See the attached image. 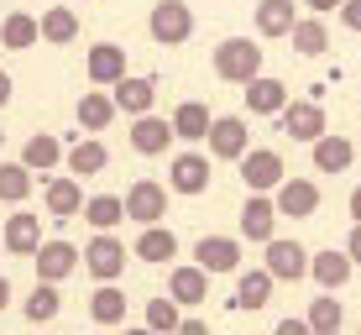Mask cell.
I'll return each mask as SVG.
<instances>
[{"mask_svg": "<svg viewBox=\"0 0 361 335\" xmlns=\"http://www.w3.org/2000/svg\"><path fill=\"white\" fill-rule=\"evenodd\" d=\"M21 163H27L32 173H53L58 163H63V142H58L53 131H37L27 147H21Z\"/></svg>", "mask_w": 361, "mask_h": 335, "instance_id": "83f0119b", "label": "cell"}, {"mask_svg": "<svg viewBox=\"0 0 361 335\" xmlns=\"http://www.w3.org/2000/svg\"><path fill=\"white\" fill-rule=\"evenodd\" d=\"M293 0H257V32L262 37H288L293 32Z\"/></svg>", "mask_w": 361, "mask_h": 335, "instance_id": "4dcf8cb0", "label": "cell"}, {"mask_svg": "<svg viewBox=\"0 0 361 335\" xmlns=\"http://www.w3.org/2000/svg\"><path fill=\"white\" fill-rule=\"evenodd\" d=\"M272 272L267 267H257V272H241V278H235V309H267V299H272Z\"/></svg>", "mask_w": 361, "mask_h": 335, "instance_id": "d4e9b609", "label": "cell"}, {"mask_svg": "<svg viewBox=\"0 0 361 335\" xmlns=\"http://www.w3.org/2000/svg\"><path fill=\"white\" fill-rule=\"evenodd\" d=\"M84 73H90V84H116L121 73H126V47H116V42H94L90 53H84Z\"/></svg>", "mask_w": 361, "mask_h": 335, "instance_id": "2e32d148", "label": "cell"}, {"mask_svg": "<svg viewBox=\"0 0 361 335\" xmlns=\"http://www.w3.org/2000/svg\"><path fill=\"white\" fill-rule=\"evenodd\" d=\"M168 189L173 194H204L209 189V157H199V152H178L173 157V168H168Z\"/></svg>", "mask_w": 361, "mask_h": 335, "instance_id": "7c38bea8", "label": "cell"}, {"mask_svg": "<svg viewBox=\"0 0 361 335\" xmlns=\"http://www.w3.org/2000/svg\"><path fill=\"white\" fill-rule=\"evenodd\" d=\"M267 272L278 283H298V278H309V252L298 241H278V236H272L267 241Z\"/></svg>", "mask_w": 361, "mask_h": 335, "instance_id": "4fadbf2b", "label": "cell"}, {"mask_svg": "<svg viewBox=\"0 0 361 335\" xmlns=\"http://www.w3.org/2000/svg\"><path fill=\"white\" fill-rule=\"evenodd\" d=\"M0 241H6L11 257H32L37 246H42V220L37 215H11L6 231H0Z\"/></svg>", "mask_w": 361, "mask_h": 335, "instance_id": "7402d4cb", "label": "cell"}, {"mask_svg": "<svg viewBox=\"0 0 361 335\" xmlns=\"http://www.w3.org/2000/svg\"><path fill=\"white\" fill-rule=\"evenodd\" d=\"M73 116H79L84 131H105L110 121H116V95H105V84H99V90H84V100H79Z\"/></svg>", "mask_w": 361, "mask_h": 335, "instance_id": "cb8c5ba5", "label": "cell"}, {"mask_svg": "<svg viewBox=\"0 0 361 335\" xmlns=\"http://www.w3.org/2000/svg\"><path fill=\"white\" fill-rule=\"evenodd\" d=\"M345 252H351V262L361 267V220H356V231H351V241H345Z\"/></svg>", "mask_w": 361, "mask_h": 335, "instance_id": "60d3db41", "label": "cell"}, {"mask_svg": "<svg viewBox=\"0 0 361 335\" xmlns=\"http://www.w3.org/2000/svg\"><path fill=\"white\" fill-rule=\"evenodd\" d=\"M110 90H116V110H126L131 121L147 116V110L157 105V84H152V79H131V73H121Z\"/></svg>", "mask_w": 361, "mask_h": 335, "instance_id": "e0dca14e", "label": "cell"}, {"mask_svg": "<svg viewBox=\"0 0 361 335\" xmlns=\"http://www.w3.org/2000/svg\"><path fill=\"white\" fill-rule=\"evenodd\" d=\"M0 252H6V241H0Z\"/></svg>", "mask_w": 361, "mask_h": 335, "instance_id": "c3c4849f", "label": "cell"}, {"mask_svg": "<svg viewBox=\"0 0 361 335\" xmlns=\"http://www.w3.org/2000/svg\"><path fill=\"white\" fill-rule=\"evenodd\" d=\"M32 262H37V278H47V283H63L73 267H79V246L73 241H42L32 252Z\"/></svg>", "mask_w": 361, "mask_h": 335, "instance_id": "5bb4252c", "label": "cell"}, {"mask_svg": "<svg viewBox=\"0 0 361 335\" xmlns=\"http://www.w3.org/2000/svg\"><path fill=\"white\" fill-rule=\"evenodd\" d=\"M341 27L361 37V0H341Z\"/></svg>", "mask_w": 361, "mask_h": 335, "instance_id": "f35d334b", "label": "cell"}, {"mask_svg": "<svg viewBox=\"0 0 361 335\" xmlns=\"http://www.w3.org/2000/svg\"><path fill=\"white\" fill-rule=\"evenodd\" d=\"M32 183H37V173L27 163H0V200L6 205H21L32 194Z\"/></svg>", "mask_w": 361, "mask_h": 335, "instance_id": "8d00e7d4", "label": "cell"}, {"mask_svg": "<svg viewBox=\"0 0 361 335\" xmlns=\"http://www.w3.org/2000/svg\"><path fill=\"white\" fill-rule=\"evenodd\" d=\"M147 32H152L157 47H178V42L194 37V11L183 0H157L152 16H147Z\"/></svg>", "mask_w": 361, "mask_h": 335, "instance_id": "7a4b0ae2", "label": "cell"}, {"mask_svg": "<svg viewBox=\"0 0 361 335\" xmlns=\"http://www.w3.org/2000/svg\"><path fill=\"white\" fill-rule=\"evenodd\" d=\"M341 325H345V309H341V299H335V288H325V299L309 304V330L314 335H335Z\"/></svg>", "mask_w": 361, "mask_h": 335, "instance_id": "d590c367", "label": "cell"}, {"mask_svg": "<svg viewBox=\"0 0 361 335\" xmlns=\"http://www.w3.org/2000/svg\"><path fill=\"white\" fill-rule=\"evenodd\" d=\"M178 330H183V335H204V319L189 315V319H178Z\"/></svg>", "mask_w": 361, "mask_h": 335, "instance_id": "b9f144b4", "label": "cell"}, {"mask_svg": "<svg viewBox=\"0 0 361 335\" xmlns=\"http://www.w3.org/2000/svg\"><path fill=\"white\" fill-rule=\"evenodd\" d=\"M204 142H209V157H220V163H241V152L252 147V131H246L241 116H215Z\"/></svg>", "mask_w": 361, "mask_h": 335, "instance_id": "8992f818", "label": "cell"}, {"mask_svg": "<svg viewBox=\"0 0 361 335\" xmlns=\"http://www.w3.org/2000/svg\"><path fill=\"white\" fill-rule=\"evenodd\" d=\"M194 262L204 267L209 278L235 272V267H241V241H235V236H199V241H194Z\"/></svg>", "mask_w": 361, "mask_h": 335, "instance_id": "9c48e42d", "label": "cell"}, {"mask_svg": "<svg viewBox=\"0 0 361 335\" xmlns=\"http://www.w3.org/2000/svg\"><path fill=\"white\" fill-rule=\"evenodd\" d=\"M293 53H304V58H319L330 47V32H325V21H319V11L314 16H304V21H293Z\"/></svg>", "mask_w": 361, "mask_h": 335, "instance_id": "d6a6232c", "label": "cell"}, {"mask_svg": "<svg viewBox=\"0 0 361 335\" xmlns=\"http://www.w3.org/2000/svg\"><path fill=\"white\" fill-rule=\"evenodd\" d=\"M63 163H68V173L73 178H94V173H105V163H110V152H105V142H73L68 152H63Z\"/></svg>", "mask_w": 361, "mask_h": 335, "instance_id": "484cf974", "label": "cell"}, {"mask_svg": "<svg viewBox=\"0 0 361 335\" xmlns=\"http://www.w3.org/2000/svg\"><path fill=\"white\" fill-rule=\"evenodd\" d=\"M42 209H47L53 220L84 215V183L73 178V173H63V178H47V183H42Z\"/></svg>", "mask_w": 361, "mask_h": 335, "instance_id": "8fae6325", "label": "cell"}, {"mask_svg": "<svg viewBox=\"0 0 361 335\" xmlns=\"http://www.w3.org/2000/svg\"><path fill=\"white\" fill-rule=\"evenodd\" d=\"M168 293H173L178 304H204V299H209V272L199 267V262L173 267V272H168Z\"/></svg>", "mask_w": 361, "mask_h": 335, "instance_id": "603a6c76", "label": "cell"}, {"mask_svg": "<svg viewBox=\"0 0 361 335\" xmlns=\"http://www.w3.org/2000/svg\"><path fill=\"white\" fill-rule=\"evenodd\" d=\"M351 163H356V147L345 142V136L325 131V136L314 142V168H319V173H345Z\"/></svg>", "mask_w": 361, "mask_h": 335, "instance_id": "4316f807", "label": "cell"}, {"mask_svg": "<svg viewBox=\"0 0 361 335\" xmlns=\"http://www.w3.org/2000/svg\"><path fill=\"white\" fill-rule=\"evenodd\" d=\"M209 63H215V73L226 84H252L257 73H262V47H257L252 37H226Z\"/></svg>", "mask_w": 361, "mask_h": 335, "instance_id": "6da1fadb", "label": "cell"}, {"mask_svg": "<svg viewBox=\"0 0 361 335\" xmlns=\"http://www.w3.org/2000/svg\"><path fill=\"white\" fill-rule=\"evenodd\" d=\"M84 220H90L94 231H116L121 220H126V200H121V194H94V200H84Z\"/></svg>", "mask_w": 361, "mask_h": 335, "instance_id": "1f68e13d", "label": "cell"}, {"mask_svg": "<svg viewBox=\"0 0 361 335\" xmlns=\"http://www.w3.org/2000/svg\"><path fill=\"white\" fill-rule=\"evenodd\" d=\"M11 304V283H6V272H0V309Z\"/></svg>", "mask_w": 361, "mask_h": 335, "instance_id": "bcb514c9", "label": "cell"}, {"mask_svg": "<svg viewBox=\"0 0 361 335\" xmlns=\"http://www.w3.org/2000/svg\"><path fill=\"white\" fill-rule=\"evenodd\" d=\"M42 42V16H27V11H11L0 21V47L6 53H27V47Z\"/></svg>", "mask_w": 361, "mask_h": 335, "instance_id": "ac0fdd59", "label": "cell"}, {"mask_svg": "<svg viewBox=\"0 0 361 335\" xmlns=\"http://www.w3.org/2000/svg\"><path fill=\"white\" fill-rule=\"evenodd\" d=\"M278 335H314L309 319H278Z\"/></svg>", "mask_w": 361, "mask_h": 335, "instance_id": "ab89813d", "label": "cell"}, {"mask_svg": "<svg viewBox=\"0 0 361 335\" xmlns=\"http://www.w3.org/2000/svg\"><path fill=\"white\" fill-rule=\"evenodd\" d=\"M0 142H6V131H0Z\"/></svg>", "mask_w": 361, "mask_h": 335, "instance_id": "7dc6e473", "label": "cell"}, {"mask_svg": "<svg viewBox=\"0 0 361 335\" xmlns=\"http://www.w3.org/2000/svg\"><path fill=\"white\" fill-rule=\"evenodd\" d=\"M272 200H278V215L309 220V215L319 209V183H314V178H283L278 189H272Z\"/></svg>", "mask_w": 361, "mask_h": 335, "instance_id": "30bf717a", "label": "cell"}, {"mask_svg": "<svg viewBox=\"0 0 361 335\" xmlns=\"http://www.w3.org/2000/svg\"><path fill=\"white\" fill-rule=\"evenodd\" d=\"M168 142H173V121H163V116H136V126H131V147L142 157H157V152H168Z\"/></svg>", "mask_w": 361, "mask_h": 335, "instance_id": "d6986e66", "label": "cell"}, {"mask_svg": "<svg viewBox=\"0 0 361 335\" xmlns=\"http://www.w3.org/2000/svg\"><path fill=\"white\" fill-rule=\"evenodd\" d=\"M131 257H142V262H168V257H178V236H173L163 220H152V226H142Z\"/></svg>", "mask_w": 361, "mask_h": 335, "instance_id": "44dd1931", "label": "cell"}, {"mask_svg": "<svg viewBox=\"0 0 361 335\" xmlns=\"http://www.w3.org/2000/svg\"><path fill=\"white\" fill-rule=\"evenodd\" d=\"M11 105V73H0V110Z\"/></svg>", "mask_w": 361, "mask_h": 335, "instance_id": "ee69618b", "label": "cell"}, {"mask_svg": "<svg viewBox=\"0 0 361 335\" xmlns=\"http://www.w3.org/2000/svg\"><path fill=\"white\" fill-rule=\"evenodd\" d=\"M73 37H79V16H73L68 6H53V11H42V42H53V47H68Z\"/></svg>", "mask_w": 361, "mask_h": 335, "instance_id": "836d02e7", "label": "cell"}, {"mask_svg": "<svg viewBox=\"0 0 361 335\" xmlns=\"http://www.w3.org/2000/svg\"><path fill=\"white\" fill-rule=\"evenodd\" d=\"M309 11H319V16H325V11H341V0H304Z\"/></svg>", "mask_w": 361, "mask_h": 335, "instance_id": "7bdbcfd3", "label": "cell"}, {"mask_svg": "<svg viewBox=\"0 0 361 335\" xmlns=\"http://www.w3.org/2000/svg\"><path fill=\"white\" fill-rule=\"evenodd\" d=\"M90 319L94 325H121V319H126V293L116 288V283H99V288L90 293Z\"/></svg>", "mask_w": 361, "mask_h": 335, "instance_id": "f1b7e54d", "label": "cell"}, {"mask_svg": "<svg viewBox=\"0 0 361 335\" xmlns=\"http://www.w3.org/2000/svg\"><path fill=\"white\" fill-rule=\"evenodd\" d=\"M209 105H199V100H183L178 110H173V136H183V142H204L209 136Z\"/></svg>", "mask_w": 361, "mask_h": 335, "instance_id": "f546056e", "label": "cell"}, {"mask_svg": "<svg viewBox=\"0 0 361 335\" xmlns=\"http://www.w3.org/2000/svg\"><path fill=\"white\" fill-rule=\"evenodd\" d=\"M58 309H63V299H58V283L37 278V288L27 293V319H32V325H47V319H58Z\"/></svg>", "mask_w": 361, "mask_h": 335, "instance_id": "e575fe53", "label": "cell"}, {"mask_svg": "<svg viewBox=\"0 0 361 335\" xmlns=\"http://www.w3.org/2000/svg\"><path fill=\"white\" fill-rule=\"evenodd\" d=\"M283 178H288V168H283V157L272 152V147H246V152H241V183H246V189L272 194Z\"/></svg>", "mask_w": 361, "mask_h": 335, "instance_id": "3957f363", "label": "cell"}, {"mask_svg": "<svg viewBox=\"0 0 361 335\" xmlns=\"http://www.w3.org/2000/svg\"><path fill=\"white\" fill-rule=\"evenodd\" d=\"M278 131L293 136V142L314 147L319 136H325V110H319V100H288V105L278 110Z\"/></svg>", "mask_w": 361, "mask_h": 335, "instance_id": "277c9868", "label": "cell"}, {"mask_svg": "<svg viewBox=\"0 0 361 335\" xmlns=\"http://www.w3.org/2000/svg\"><path fill=\"white\" fill-rule=\"evenodd\" d=\"M84 272L99 283H116L121 272H126V241H116L110 231H99L90 246H84Z\"/></svg>", "mask_w": 361, "mask_h": 335, "instance_id": "5b68a950", "label": "cell"}, {"mask_svg": "<svg viewBox=\"0 0 361 335\" xmlns=\"http://www.w3.org/2000/svg\"><path fill=\"white\" fill-rule=\"evenodd\" d=\"M246 105H252V116H278V110L288 105V84L272 79V73H257V79L246 84Z\"/></svg>", "mask_w": 361, "mask_h": 335, "instance_id": "ffe728a7", "label": "cell"}, {"mask_svg": "<svg viewBox=\"0 0 361 335\" xmlns=\"http://www.w3.org/2000/svg\"><path fill=\"white\" fill-rule=\"evenodd\" d=\"M351 252H335V246H325V252H309V278L319 283V288H345L351 283Z\"/></svg>", "mask_w": 361, "mask_h": 335, "instance_id": "9a60e30c", "label": "cell"}, {"mask_svg": "<svg viewBox=\"0 0 361 335\" xmlns=\"http://www.w3.org/2000/svg\"><path fill=\"white\" fill-rule=\"evenodd\" d=\"M168 215V189L157 178H136L126 189V220H136V226H152V220Z\"/></svg>", "mask_w": 361, "mask_h": 335, "instance_id": "ba28073f", "label": "cell"}, {"mask_svg": "<svg viewBox=\"0 0 361 335\" xmlns=\"http://www.w3.org/2000/svg\"><path fill=\"white\" fill-rule=\"evenodd\" d=\"M351 220H361V183L351 189Z\"/></svg>", "mask_w": 361, "mask_h": 335, "instance_id": "f6af8a7d", "label": "cell"}, {"mask_svg": "<svg viewBox=\"0 0 361 335\" xmlns=\"http://www.w3.org/2000/svg\"><path fill=\"white\" fill-rule=\"evenodd\" d=\"M178 299H173V293H163V299H147V330H178Z\"/></svg>", "mask_w": 361, "mask_h": 335, "instance_id": "74e56055", "label": "cell"}, {"mask_svg": "<svg viewBox=\"0 0 361 335\" xmlns=\"http://www.w3.org/2000/svg\"><path fill=\"white\" fill-rule=\"evenodd\" d=\"M272 231H278V200H272V194L246 189V205H241V236H246V241H257V246H267Z\"/></svg>", "mask_w": 361, "mask_h": 335, "instance_id": "52a82bcc", "label": "cell"}]
</instances>
